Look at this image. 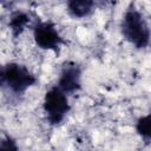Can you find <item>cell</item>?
<instances>
[{
	"mask_svg": "<svg viewBox=\"0 0 151 151\" xmlns=\"http://www.w3.org/2000/svg\"><path fill=\"white\" fill-rule=\"evenodd\" d=\"M37 84V77L27 66L9 61L0 64V90L13 96H22Z\"/></svg>",
	"mask_w": 151,
	"mask_h": 151,
	"instance_id": "obj_1",
	"label": "cell"
},
{
	"mask_svg": "<svg viewBox=\"0 0 151 151\" xmlns=\"http://www.w3.org/2000/svg\"><path fill=\"white\" fill-rule=\"evenodd\" d=\"M122 34L126 41L137 50H144L150 44V27L144 14L136 7L134 2L127 6L120 24Z\"/></svg>",
	"mask_w": 151,
	"mask_h": 151,
	"instance_id": "obj_2",
	"label": "cell"
},
{
	"mask_svg": "<svg viewBox=\"0 0 151 151\" xmlns=\"http://www.w3.org/2000/svg\"><path fill=\"white\" fill-rule=\"evenodd\" d=\"M42 110L50 125H60L71 110L68 96L64 93L57 85L50 87L44 96Z\"/></svg>",
	"mask_w": 151,
	"mask_h": 151,
	"instance_id": "obj_3",
	"label": "cell"
},
{
	"mask_svg": "<svg viewBox=\"0 0 151 151\" xmlns=\"http://www.w3.org/2000/svg\"><path fill=\"white\" fill-rule=\"evenodd\" d=\"M32 31L34 42L39 48L50 50L55 54H59L60 46L64 44V40L52 21L37 20Z\"/></svg>",
	"mask_w": 151,
	"mask_h": 151,
	"instance_id": "obj_4",
	"label": "cell"
},
{
	"mask_svg": "<svg viewBox=\"0 0 151 151\" xmlns=\"http://www.w3.org/2000/svg\"><path fill=\"white\" fill-rule=\"evenodd\" d=\"M64 93L71 96L81 90V68L74 61H65L61 65L55 84Z\"/></svg>",
	"mask_w": 151,
	"mask_h": 151,
	"instance_id": "obj_5",
	"label": "cell"
},
{
	"mask_svg": "<svg viewBox=\"0 0 151 151\" xmlns=\"http://www.w3.org/2000/svg\"><path fill=\"white\" fill-rule=\"evenodd\" d=\"M96 0H66L68 14L74 19H84L92 14Z\"/></svg>",
	"mask_w": 151,
	"mask_h": 151,
	"instance_id": "obj_6",
	"label": "cell"
},
{
	"mask_svg": "<svg viewBox=\"0 0 151 151\" xmlns=\"http://www.w3.org/2000/svg\"><path fill=\"white\" fill-rule=\"evenodd\" d=\"M29 22V17L27 13L25 12H15L11 15V19H9V28L12 31V34L14 37H18L24 31H25V27L28 25Z\"/></svg>",
	"mask_w": 151,
	"mask_h": 151,
	"instance_id": "obj_7",
	"label": "cell"
},
{
	"mask_svg": "<svg viewBox=\"0 0 151 151\" xmlns=\"http://www.w3.org/2000/svg\"><path fill=\"white\" fill-rule=\"evenodd\" d=\"M150 118H151L150 114H145V116L139 117L136 122V131L146 144H150V140H151V132H150L151 122H150Z\"/></svg>",
	"mask_w": 151,
	"mask_h": 151,
	"instance_id": "obj_8",
	"label": "cell"
},
{
	"mask_svg": "<svg viewBox=\"0 0 151 151\" xmlns=\"http://www.w3.org/2000/svg\"><path fill=\"white\" fill-rule=\"evenodd\" d=\"M0 150H18V146L9 136H5L0 140Z\"/></svg>",
	"mask_w": 151,
	"mask_h": 151,
	"instance_id": "obj_9",
	"label": "cell"
}]
</instances>
